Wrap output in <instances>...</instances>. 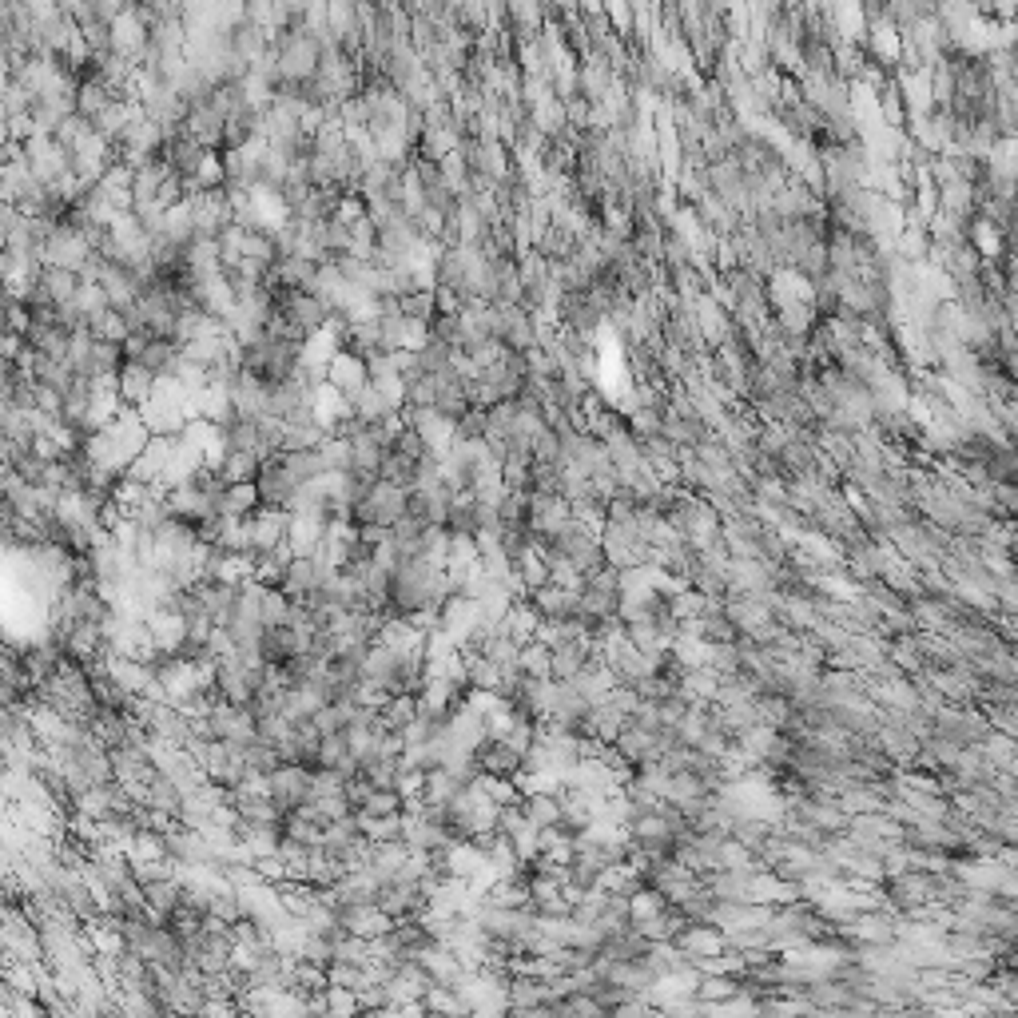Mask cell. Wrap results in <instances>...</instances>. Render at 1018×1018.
<instances>
[{"label":"cell","mask_w":1018,"mask_h":1018,"mask_svg":"<svg viewBox=\"0 0 1018 1018\" xmlns=\"http://www.w3.org/2000/svg\"><path fill=\"white\" fill-rule=\"evenodd\" d=\"M32 323H36V319H32V311H28L24 303H12V299L4 303V331H8V335H20V339H28Z\"/></svg>","instance_id":"37"},{"label":"cell","mask_w":1018,"mask_h":1018,"mask_svg":"<svg viewBox=\"0 0 1018 1018\" xmlns=\"http://www.w3.org/2000/svg\"><path fill=\"white\" fill-rule=\"evenodd\" d=\"M92 335L100 342H112V346H124V342L132 339V323L120 315V311H108L100 323H92Z\"/></svg>","instance_id":"34"},{"label":"cell","mask_w":1018,"mask_h":1018,"mask_svg":"<svg viewBox=\"0 0 1018 1018\" xmlns=\"http://www.w3.org/2000/svg\"><path fill=\"white\" fill-rule=\"evenodd\" d=\"M156 382L160 378L144 362H124V370H120V398H124V406L144 410L152 402V394H156Z\"/></svg>","instance_id":"16"},{"label":"cell","mask_w":1018,"mask_h":1018,"mask_svg":"<svg viewBox=\"0 0 1018 1018\" xmlns=\"http://www.w3.org/2000/svg\"><path fill=\"white\" fill-rule=\"evenodd\" d=\"M327 382L346 394L350 402L370 386V366H366V358L362 354H354V350H339L335 354V362H331V370H327Z\"/></svg>","instance_id":"12"},{"label":"cell","mask_w":1018,"mask_h":1018,"mask_svg":"<svg viewBox=\"0 0 1018 1018\" xmlns=\"http://www.w3.org/2000/svg\"><path fill=\"white\" fill-rule=\"evenodd\" d=\"M191 211H195V231L203 239H219L231 223H235V211H231V195L227 187L219 191H203L199 199H191Z\"/></svg>","instance_id":"7"},{"label":"cell","mask_w":1018,"mask_h":1018,"mask_svg":"<svg viewBox=\"0 0 1018 1018\" xmlns=\"http://www.w3.org/2000/svg\"><path fill=\"white\" fill-rule=\"evenodd\" d=\"M303 362V346L299 342H255V346H243V374L267 382V386H279V382H291L295 370Z\"/></svg>","instance_id":"1"},{"label":"cell","mask_w":1018,"mask_h":1018,"mask_svg":"<svg viewBox=\"0 0 1018 1018\" xmlns=\"http://www.w3.org/2000/svg\"><path fill=\"white\" fill-rule=\"evenodd\" d=\"M486 426H490V410H486V406H474V410L458 422V434H462V442H482V438H486Z\"/></svg>","instance_id":"39"},{"label":"cell","mask_w":1018,"mask_h":1018,"mask_svg":"<svg viewBox=\"0 0 1018 1018\" xmlns=\"http://www.w3.org/2000/svg\"><path fill=\"white\" fill-rule=\"evenodd\" d=\"M327 533H331V517L327 513H291L287 541H291L295 557H323Z\"/></svg>","instance_id":"8"},{"label":"cell","mask_w":1018,"mask_h":1018,"mask_svg":"<svg viewBox=\"0 0 1018 1018\" xmlns=\"http://www.w3.org/2000/svg\"><path fill=\"white\" fill-rule=\"evenodd\" d=\"M287 529H291V513L287 509H259L251 517V545H255V557H267L275 553L283 541H287Z\"/></svg>","instance_id":"13"},{"label":"cell","mask_w":1018,"mask_h":1018,"mask_svg":"<svg viewBox=\"0 0 1018 1018\" xmlns=\"http://www.w3.org/2000/svg\"><path fill=\"white\" fill-rule=\"evenodd\" d=\"M279 462H283V470H287L299 486L319 482V478H327V474H331V470H327V462H323V450H295V454H279Z\"/></svg>","instance_id":"20"},{"label":"cell","mask_w":1018,"mask_h":1018,"mask_svg":"<svg viewBox=\"0 0 1018 1018\" xmlns=\"http://www.w3.org/2000/svg\"><path fill=\"white\" fill-rule=\"evenodd\" d=\"M354 414H358V422L362 426H374V422H382V418H394V414H402V410H394L374 386H366L358 398H354Z\"/></svg>","instance_id":"30"},{"label":"cell","mask_w":1018,"mask_h":1018,"mask_svg":"<svg viewBox=\"0 0 1018 1018\" xmlns=\"http://www.w3.org/2000/svg\"><path fill=\"white\" fill-rule=\"evenodd\" d=\"M255 486H259V498H263V506L267 509H291L295 494H299V482L283 470V462H279V458L263 462V470H259Z\"/></svg>","instance_id":"11"},{"label":"cell","mask_w":1018,"mask_h":1018,"mask_svg":"<svg viewBox=\"0 0 1018 1018\" xmlns=\"http://www.w3.org/2000/svg\"><path fill=\"white\" fill-rule=\"evenodd\" d=\"M64 398H68V394H60V390H52V386H40V390H36V410H44L48 418H60V414H64Z\"/></svg>","instance_id":"40"},{"label":"cell","mask_w":1018,"mask_h":1018,"mask_svg":"<svg viewBox=\"0 0 1018 1018\" xmlns=\"http://www.w3.org/2000/svg\"><path fill=\"white\" fill-rule=\"evenodd\" d=\"M179 358H183V346H179V342H152V346L144 350V358H140V362H144L156 378H164V374H175Z\"/></svg>","instance_id":"31"},{"label":"cell","mask_w":1018,"mask_h":1018,"mask_svg":"<svg viewBox=\"0 0 1018 1018\" xmlns=\"http://www.w3.org/2000/svg\"><path fill=\"white\" fill-rule=\"evenodd\" d=\"M92 255H96L92 243L84 239V231H80L68 215L56 223V231H52L48 243L40 247V263H44V267H64V271H76V275H80V267H84Z\"/></svg>","instance_id":"3"},{"label":"cell","mask_w":1018,"mask_h":1018,"mask_svg":"<svg viewBox=\"0 0 1018 1018\" xmlns=\"http://www.w3.org/2000/svg\"><path fill=\"white\" fill-rule=\"evenodd\" d=\"M402 315L434 327V319H438V295H434V291H414V295H406V299H402Z\"/></svg>","instance_id":"35"},{"label":"cell","mask_w":1018,"mask_h":1018,"mask_svg":"<svg viewBox=\"0 0 1018 1018\" xmlns=\"http://www.w3.org/2000/svg\"><path fill=\"white\" fill-rule=\"evenodd\" d=\"M378 478L390 482V486H398V490H414V482H418V462L406 458V454H398V450H390Z\"/></svg>","instance_id":"27"},{"label":"cell","mask_w":1018,"mask_h":1018,"mask_svg":"<svg viewBox=\"0 0 1018 1018\" xmlns=\"http://www.w3.org/2000/svg\"><path fill=\"white\" fill-rule=\"evenodd\" d=\"M116 100H120V96H116L100 76H88V80L76 88V112H80L84 120H92V124H96V116H104Z\"/></svg>","instance_id":"19"},{"label":"cell","mask_w":1018,"mask_h":1018,"mask_svg":"<svg viewBox=\"0 0 1018 1018\" xmlns=\"http://www.w3.org/2000/svg\"><path fill=\"white\" fill-rule=\"evenodd\" d=\"M164 235H168L175 247H187L199 231H195V211H191V203L183 199V203H175L168 211V223H164Z\"/></svg>","instance_id":"28"},{"label":"cell","mask_w":1018,"mask_h":1018,"mask_svg":"<svg viewBox=\"0 0 1018 1018\" xmlns=\"http://www.w3.org/2000/svg\"><path fill=\"white\" fill-rule=\"evenodd\" d=\"M168 513L175 521H183V525H199V521L215 517V502H211L195 482H187V486L168 490Z\"/></svg>","instance_id":"14"},{"label":"cell","mask_w":1018,"mask_h":1018,"mask_svg":"<svg viewBox=\"0 0 1018 1018\" xmlns=\"http://www.w3.org/2000/svg\"><path fill=\"white\" fill-rule=\"evenodd\" d=\"M223 128H227V120L203 104V108H191V116L183 120L179 136L195 140V144H199V148H207V152H223Z\"/></svg>","instance_id":"15"},{"label":"cell","mask_w":1018,"mask_h":1018,"mask_svg":"<svg viewBox=\"0 0 1018 1018\" xmlns=\"http://www.w3.org/2000/svg\"><path fill=\"white\" fill-rule=\"evenodd\" d=\"M434 410H438V414H446V418H454V422H462L474 406H470V398H466V386H462V382H438V402H434Z\"/></svg>","instance_id":"29"},{"label":"cell","mask_w":1018,"mask_h":1018,"mask_svg":"<svg viewBox=\"0 0 1018 1018\" xmlns=\"http://www.w3.org/2000/svg\"><path fill=\"white\" fill-rule=\"evenodd\" d=\"M418 716H422V700H418L414 692H398V696H394V700L382 708V728L402 736V732H406V728H410Z\"/></svg>","instance_id":"23"},{"label":"cell","mask_w":1018,"mask_h":1018,"mask_svg":"<svg viewBox=\"0 0 1018 1018\" xmlns=\"http://www.w3.org/2000/svg\"><path fill=\"white\" fill-rule=\"evenodd\" d=\"M410 513V490H398V486H390V482H374L370 490H366V498L354 506L350 513V521L362 529V525H382V529H394L402 517Z\"/></svg>","instance_id":"2"},{"label":"cell","mask_w":1018,"mask_h":1018,"mask_svg":"<svg viewBox=\"0 0 1018 1018\" xmlns=\"http://www.w3.org/2000/svg\"><path fill=\"white\" fill-rule=\"evenodd\" d=\"M148 498H152V486H144V482H136V478H128V474H124V478L116 482V490H112V502L124 509L128 517L144 506Z\"/></svg>","instance_id":"33"},{"label":"cell","mask_w":1018,"mask_h":1018,"mask_svg":"<svg viewBox=\"0 0 1018 1018\" xmlns=\"http://www.w3.org/2000/svg\"><path fill=\"white\" fill-rule=\"evenodd\" d=\"M684 951H688V955L704 951V959L724 955V935H720V931H708V927H692V931H684Z\"/></svg>","instance_id":"36"},{"label":"cell","mask_w":1018,"mask_h":1018,"mask_svg":"<svg viewBox=\"0 0 1018 1018\" xmlns=\"http://www.w3.org/2000/svg\"><path fill=\"white\" fill-rule=\"evenodd\" d=\"M231 406H235V418L263 422V418H271V386L251 374H239L231 386Z\"/></svg>","instance_id":"10"},{"label":"cell","mask_w":1018,"mask_h":1018,"mask_svg":"<svg viewBox=\"0 0 1018 1018\" xmlns=\"http://www.w3.org/2000/svg\"><path fill=\"white\" fill-rule=\"evenodd\" d=\"M203 156H207V148H199L195 140H187V136H179V132H175L160 160H164L179 179H195V171H199V164H203Z\"/></svg>","instance_id":"17"},{"label":"cell","mask_w":1018,"mask_h":1018,"mask_svg":"<svg viewBox=\"0 0 1018 1018\" xmlns=\"http://www.w3.org/2000/svg\"><path fill=\"white\" fill-rule=\"evenodd\" d=\"M24 148H28V168H32V175H36L44 187H52V183H60L64 175H72V152H68L64 144H56V136H36V140H28Z\"/></svg>","instance_id":"5"},{"label":"cell","mask_w":1018,"mask_h":1018,"mask_svg":"<svg viewBox=\"0 0 1018 1018\" xmlns=\"http://www.w3.org/2000/svg\"><path fill=\"white\" fill-rule=\"evenodd\" d=\"M259 470H263V462H259L255 454H247V450H231V454H227V462H223V470H219V478H223L227 486H243V482H255V478H259Z\"/></svg>","instance_id":"26"},{"label":"cell","mask_w":1018,"mask_h":1018,"mask_svg":"<svg viewBox=\"0 0 1018 1018\" xmlns=\"http://www.w3.org/2000/svg\"><path fill=\"white\" fill-rule=\"evenodd\" d=\"M263 509L259 486L243 482V486H227V494L219 498V517H255Z\"/></svg>","instance_id":"22"},{"label":"cell","mask_w":1018,"mask_h":1018,"mask_svg":"<svg viewBox=\"0 0 1018 1018\" xmlns=\"http://www.w3.org/2000/svg\"><path fill=\"white\" fill-rule=\"evenodd\" d=\"M311 788H315V772L303 768V764H283L267 776V796L291 816L299 812L303 804H311Z\"/></svg>","instance_id":"4"},{"label":"cell","mask_w":1018,"mask_h":1018,"mask_svg":"<svg viewBox=\"0 0 1018 1018\" xmlns=\"http://www.w3.org/2000/svg\"><path fill=\"white\" fill-rule=\"evenodd\" d=\"M88 132H92V120H84V116L76 112V116H68V120L56 128V144H64V148L72 152V148H76V144H80Z\"/></svg>","instance_id":"38"},{"label":"cell","mask_w":1018,"mask_h":1018,"mask_svg":"<svg viewBox=\"0 0 1018 1018\" xmlns=\"http://www.w3.org/2000/svg\"><path fill=\"white\" fill-rule=\"evenodd\" d=\"M76 311H80V315L88 319V327H92V323H100V319L112 311V303H108V295H104V287H100V283H80Z\"/></svg>","instance_id":"32"},{"label":"cell","mask_w":1018,"mask_h":1018,"mask_svg":"<svg viewBox=\"0 0 1018 1018\" xmlns=\"http://www.w3.org/2000/svg\"><path fill=\"white\" fill-rule=\"evenodd\" d=\"M148 44H152V28H148V20L140 16V4H132V8L112 24V52L124 56V60L144 64Z\"/></svg>","instance_id":"6"},{"label":"cell","mask_w":1018,"mask_h":1018,"mask_svg":"<svg viewBox=\"0 0 1018 1018\" xmlns=\"http://www.w3.org/2000/svg\"><path fill=\"white\" fill-rule=\"evenodd\" d=\"M275 303H279V311H287V315L307 331V339H311L315 331H323V327L335 319V311H331L319 295H307V291H287V295H279Z\"/></svg>","instance_id":"9"},{"label":"cell","mask_w":1018,"mask_h":1018,"mask_svg":"<svg viewBox=\"0 0 1018 1018\" xmlns=\"http://www.w3.org/2000/svg\"><path fill=\"white\" fill-rule=\"evenodd\" d=\"M354 820H358V832H362V840H370V844H398L402 840V816H362V812H354Z\"/></svg>","instance_id":"25"},{"label":"cell","mask_w":1018,"mask_h":1018,"mask_svg":"<svg viewBox=\"0 0 1018 1018\" xmlns=\"http://www.w3.org/2000/svg\"><path fill=\"white\" fill-rule=\"evenodd\" d=\"M231 52L247 64V68H255L267 52H271V36L259 28V24H251V20H243L235 32H231Z\"/></svg>","instance_id":"18"},{"label":"cell","mask_w":1018,"mask_h":1018,"mask_svg":"<svg viewBox=\"0 0 1018 1018\" xmlns=\"http://www.w3.org/2000/svg\"><path fill=\"white\" fill-rule=\"evenodd\" d=\"M521 812H525V820H529L537 832L561 824V800H557V792H525Z\"/></svg>","instance_id":"21"},{"label":"cell","mask_w":1018,"mask_h":1018,"mask_svg":"<svg viewBox=\"0 0 1018 1018\" xmlns=\"http://www.w3.org/2000/svg\"><path fill=\"white\" fill-rule=\"evenodd\" d=\"M40 287L48 291V299H52L56 307H68V303H76V295H80V275H76V271H64V267H44Z\"/></svg>","instance_id":"24"}]
</instances>
